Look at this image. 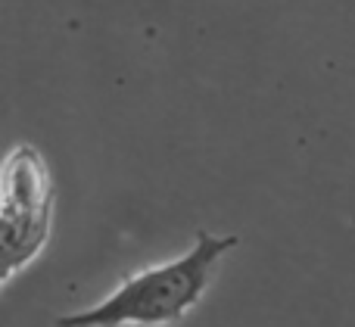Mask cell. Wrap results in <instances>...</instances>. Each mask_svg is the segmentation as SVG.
I'll return each mask as SVG.
<instances>
[{
    "label": "cell",
    "instance_id": "obj_2",
    "mask_svg": "<svg viewBox=\"0 0 355 327\" xmlns=\"http://www.w3.org/2000/svg\"><path fill=\"white\" fill-rule=\"evenodd\" d=\"M0 212L6 215H44L53 212V181L47 162L31 143H19L3 162Z\"/></svg>",
    "mask_w": 355,
    "mask_h": 327
},
{
    "label": "cell",
    "instance_id": "obj_1",
    "mask_svg": "<svg viewBox=\"0 0 355 327\" xmlns=\"http://www.w3.org/2000/svg\"><path fill=\"white\" fill-rule=\"evenodd\" d=\"M240 243L237 234L200 228L187 253L125 278L110 297L81 312L56 315L53 327H175L200 306L218 262Z\"/></svg>",
    "mask_w": 355,
    "mask_h": 327
}]
</instances>
